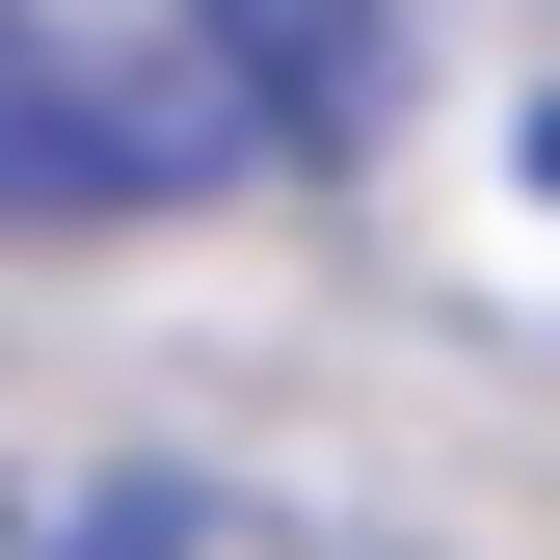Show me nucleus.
I'll return each instance as SVG.
<instances>
[{
  "instance_id": "1",
  "label": "nucleus",
  "mask_w": 560,
  "mask_h": 560,
  "mask_svg": "<svg viewBox=\"0 0 560 560\" xmlns=\"http://www.w3.org/2000/svg\"><path fill=\"white\" fill-rule=\"evenodd\" d=\"M187 133L214 161H374L400 133V0H187Z\"/></svg>"
},
{
  "instance_id": "2",
  "label": "nucleus",
  "mask_w": 560,
  "mask_h": 560,
  "mask_svg": "<svg viewBox=\"0 0 560 560\" xmlns=\"http://www.w3.org/2000/svg\"><path fill=\"white\" fill-rule=\"evenodd\" d=\"M187 161H214V133H187V81L133 107V81H81V54L0 0V241H54V214H161Z\"/></svg>"
},
{
  "instance_id": "3",
  "label": "nucleus",
  "mask_w": 560,
  "mask_h": 560,
  "mask_svg": "<svg viewBox=\"0 0 560 560\" xmlns=\"http://www.w3.org/2000/svg\"><path fill=\"white\" fill-rule=\"evenodd\" d=\"M54 560H267V508H214V480H81Z\"/></svg>"
}]
</instances>
